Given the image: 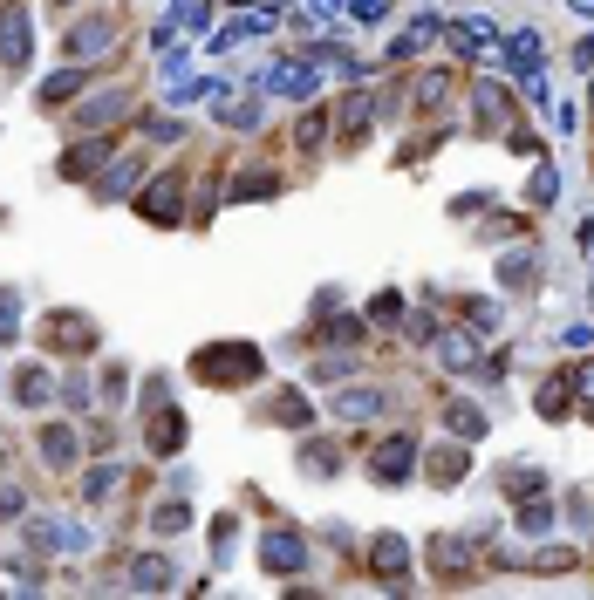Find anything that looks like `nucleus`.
Segmentation results:
<instances>
[{"mask_svg": "<svg viewBox=\"0 0 594 600\" xmlns=\"http://www.w3.org/2000/svg\"><path fill=\"white\" fill-rule=\"evenodd\" d=\"M533 410L547 416V423H567V416H574V382H567V375L540 382V389H533Z\"/></svg>", "mask_w": 594, "mask_h": 600, "instance_id": "nucleus-27", "label": "nucleus"}, {"mask_svg": "<svg viewBox=\"0 0 594 600\" xmlns=\"http://www.w3.org/2000/svg\"><path fill=\"white\" fill-rule=\"evenodd\" d=\"M588 110H594V96H588Z\"/></svg>", "mask_w": 594, "mask_h": 600, "instance_id": "nucleus-59", "label": "nucleus"}, {"mask_svg": "<svg viewBox=\"0 0 594 600\" xmlns=\"http://www.w3.org/2000/svg\"><path fill=\"white\" fill-rule=\"evenodd\" d=\"M567 382H574L581 396H594V362H581V369H567Z\"/></svg>", "mask_w": 594, "mask_h": 600, "instance_id": "nucleus-53", "label": "nucleus"}, {"mask_svg": "<svg viewBox=\"0 0 594 600\" xmlns=\"http://www.w3.org/2000/svg\"><path fill=\"white\" fill-rule=\"evenodd\" d=\"M499 491L506 498H547V471H533V464H499Z\"/></svg>", "mask_w": 594, "mask_h": 600, "instance_id": "nucleus-28", "label": "nucleus"}, {"mask_svg": "<svg viewBox=\"0 0 594 600\" xmlns=\"http://www.w3.org/2000/svg\"><path fill=\"white\" fill-rule=\"evenodd\" d=\"M554 198H560V171L540 157V164H533V178H526V205L540 212V205H554Z\"/></svg>", "mask_w": 594, "mask_h": 600, "instance_id": "nucleus-32", "label": "nucleus"}, {"mask_svg": "<svg viewBox=\"0 0 594 600\" xmlns=\"http://www.w3.org/2000/svg\"><path fill=\"white\" fill-rule=\"evenodd\" d=\"M48 7H76V0H48Z\"/></svg>", "mask_w": 594, "mask_h": 600, "instance_id": "nucleus-57", "label": "nucleus"}, {"mask_svg": "<svg viewBox=\"0 0 594 600\" xmlns=\"http://www.w3.org/2000/svg\"><path fill=\"white\" fill-rule=\"evenodd\" d=\"M444 96H451V75H444V69H431L424 82H417V110H437Z\"/></svg>", "mask_w": 594, "mask_h": 600, "instance_id": "nucleus-41", "label": "nucleus"}, {"mask_svg": "<svg viewBox=\"0 0 594 600\" xmlns=\"http://www.w3.org/2000/svg\"><path fill=\"white\" fill-rule=\"evenodd\" d=\"M349 369H356V355H321V362H315V382H342Z\"/></svg>", "mask_w": 594, "mask_h": 600, "instance_id": "nucleus-47", "label": "nucleus"}, {"mask_svg": "<svg viewBox=\"0 0 594 600\" xmlns=\"http://www.w3.org/2000/svg\"><path fill=\"white\" fill-rule=\"evenodd\" d=\"M294 471H301V478H335V471H342V450L321 444V437H308V444L294 450Z\"/></svg>", "mask_w": 594, "mask_h": 600, "instance_id": "nucleus-26", "label": "nucleus"}, {"mask_svg": "<svg viewBox=\"0 0 594 600\" xmlns=\"http://www.w3.org/2000/svg\"><path fill=\"white\" fill-rule=\"evenodd\" d=\"M14 335H21V294H14V287H0V348H7Z\"/></svg>", "mask_w": 594, "mask_h": 600, "instance_id": "nucleus-40", "label": "nucleus"}, {"mask_svg": "<svg viewBox=\"0 0 594 600\" xmlns=\"http://www.w3.org/2000/svg\"><path fill=\"white\" fill-rule=\"evenodd\" d=\"M185 525H192V505H185V498H164V505H151V532H158V539H178Z\"/></svg>", "mask_w": 594, "mask_h": 600, "instance_id": "nucleus-31", "label": "nucleus"}, {"mask_svg": "<svg viewBox=\"0 0 594 600\" xmlns=\"http://www.w3.org/2000/svg\"><path fill=\"white\" fill-rule=\"evenodd\" d=\"M533 273H540V246H519V253H506V260H499V280H506L513 294H526V287H533Z\"/></svg>", "mask_w": 594, "mask_h": 600, "instance_id": "nucleus-29", "label": "nucleus"}, {"mask_svg": "<svg viewBox=\"0 0 594 600\" xmlns=\"http://www.w3.org/2000/svg\"><path fill=\"white\" fill-rule=\"evenodd\" d=\"M41 348L62 355V362H82V355L103 348V328H96V314H82V307H48V314H41Z\"/></svg>", "mask_w": 594, "mask_h": 600, "instance_id": "nucleus-3", "label": "nucleus"}, {"mask_svg": "<svg viewBox=\"0 0 594 600\" xmlns=\"http://www.w3.org/2000/svg\"><path fill=\"white\" fill-rule=\"evenodd\" d=\"M540 55H547L540 28H519V35L506 41V55H499V69H506V75H540Z\"/></svg>", "mask_w": 594, "mask_h": 600, "instance_id": "nucleus-25", "label": "nucleus"}, {"mask_svg": "<svg viewBox=\"0 0 594 600\" xmlns=\"http://www.w3.org/2000/svg\"><path fill=\"white\" fill-rule=\"evenodd\" d=\"M219 198H226V205H260V198H280V171H274V164H239Z\"/></svg>", "mask_w": 594, "mask_h": 600, "instance_id": "nucleus-15", "label": "nucleus"}, {"mask_svg": "<svg viewBox=\"0 0 594 600\" xmlns=\"http://www.w3.org/2000/svg\"><path fill=\"white\" fill-rule=\"evenodd\" d=\"M519 232H526L519 212H492V219H485V239H519Z\"/></svg>", "mask_w": 594, "mask_h": 600, "instance_id": "nucleus-46", "label": "nucleus"}, {"mask_svg": "<svg viewBox=\"0 0 594 600\" xmlns=\"http://www.w3.org/2000/svg\"><path fill=\"white\" fill-rule=\"evenodd\" d=\"M185 444H192V423H185V410H178V403H158V410H144V450H151L158 464L185 457Z\"/></svg>", "mask_w": 594, "mask_h": 600, "instance_id": "nucleus-7", "label": "nucleus"}, {"mask_svg": "<svg viewBox=\"0 0 594 600\" xmlns=\"http://www.w3.org/2000/svg\"><path fill=\"white\" fill-rule=\"evenodd\" d=\"M362 321H369V328H396V321H403V294L383 287V294L369 300V314H362Z\"/></svg>", "mask_w": 594, "mask_h": 600, "instance_id": "nucleus-37", "label": "nucleus"}, {"mask_svg": "<svg viewBox=\"0 0 594 600\" xmlns=\"http://www.w3.org/2000/svg\"><path fill=\"white\" fill-rule=\"evenodd\" d=\"M424 560H431V573L444 580V587H458V580H472V573H478V560H472V539H451V532L424 546Z\"/></svg>", "mask_w": 594, "mask_h": 600, "instance_id": "nucleus-14", "label": "nucleus"}, {"mask_svg": "<svg viewBox=\"0 0 594 600\" xmlns=\"http://www.w3.org/2000/svg\"><path fill=\"white\" fill-rule=\"evenodd\" d=\"M519 532H526V539H547V532H554V505H540V498H519Z\"/></svg>", "mask_w": 594, "mask_h": 600, "instance_id": "nucleus-36", "label": "nucleus"}, {"mask_svg": "<svg viewBox=\"0 0 594 600\" xmlns=\"http://www.w3.org/2000/svg\"><path fill=\"white\" fill-rule=\"evenodd\" d=\"M130 587H137V594H164V587H178L171 553H137V560H130Z\"/></svg>", "mask_w": 594, "mask_h": 600, "instance_id": "nucleus-22", "label": "nucleus"}, {"mask_svg": "<svg viewBox=\"0 0 594 600\" xmlns=\"http://www.w3.org/2000/svg\"><path fill=\"white\" fill-rule=\"evenodd\" d=\"M437 423H444L451 437H465V444H478V437L492 430V416L478 410V403H465V396H444V403H437Z\"/></svg>", "mask_w": 594, "mask_h": 600, "instance_id": "nucleus-19", "label": "nucleus"}, {"mask_svg": "<svg viewBox=\"0 0 594 600\" xmlns=\"http://www.w3.org/2000/svg\"><path fill=\"white\" fill-rule=\"evenodd\" d=\"M588 307H594V273H588Z\"/></svg>", "mask_w": 594, "mask_h": 600, "instance_id": "nucleus-56", "label": "nucleus"}, {"mask_svg": "<svg viewBox=\"0 0 594 600\" xmlns=\"http://www.w3.org/2000/svg\"><path fill=\"white\" fill-rule=\"evenodd\" d=\"M7 396H14L21 410H48V396H55V375H48V362H21Z\"/></svg>", "mask_w": 594, "mask_h": 600, "instance_id": "nucleus-20", "label": "nucleus"}, {"mask_svg": "<svg viewBox=\"0 0 594 600\" xmlns=\"http://www.w3.org/2000/svg\"><path fill=\"white\" fill-rule=\"evenodd\" d=\"M123 116H130V89H89L69 103V130L76 137H96V130H117Z\"/></svg>", "mask_w": 594, "mask_h": 600, "instance_id": "nucleus-6", "label": "nucleus"}, {"mask_svg": "<svg viewBox=\"0 0 594 600\" xmlns=\"http://www.w3.org/2000/svg\"><path fill=\"white\" fill-rule=\"evenodd\" d=\"M62 48H69V62H82V69H89L96 55H110V48H117V14L103 7V14H89V21H76V28L62 35Z\"/></svg>", "mask_w": 594, "mask_h": 600, "instance_id": "nucleus-11", "label": "nucleus"}, {"mask_svg": "<svg viewBox=\"0 0 594 600\" xmlns=\"http://www.w3.org/2000/svg\"><path fill=\"white\" fill-rule=\"evenodd\" d=\"M82 82H89V69H82V62H76V69H62V75H48V82L35 89V110H48V116L69 110V103L82 96Z\"/></svg>", "mask_w": 594, "mask_h": 600, "instance_id": "nucleus-24", "label": "nucleus"}, {"mask_svg": "<svg viewBox=\"0 0 594 600\" xmlns=\"http://www.w3.org/2000/svg\"><path fill=\"white\" fill-rule=\"evenodd\" d=\"M0 464H7V444H0Z\"/></svg>", "mask_w": 594, "mask_h": 600, "instance_id": "nucleus-58", "label": "nucleus"}, {"mask_svg": "<svg viewBox=\"0 0 594 600\" xmlns=\"http://www.w3.org/2000/svg\"><path fill=\"white\" fill-rule=\"evenodd\" d=\"M472 116L485 123V130H506L519 110H513V96H506L499 82H472Z\"/></svg>", "mask_w": 594, "mask_h": 600, "instance_id": "nucleus-23", "label": "nucleus"}, {"mask_svg": "<svg viewBox=\"0 0 594 600\" xmlns=\"http://www.w3.org/2000/svg\"><path fill=\"white\" fill-rule=\"evenodd\" d=\"M103 164H110V137L96 130V137H82L76 150H62V164H55V178H62V185H89V178H96Z\"/></svg>", "mask_w": 594, "mask_h": 600, "instance_id": "nucleus-16", "label": "nucleus"}, {"mask_svg": "<svg viewBox=\"0 0 594 600\" xmlns=\"http://www.w3.org/2000/svg\"><path fill=\"white\" fill-rule=\"evenodd\" d=\"M369 478H376V485H410V478H417V437H410V430H390L383 444L369 450Z\"/></svg>", "mask_w": 594, "mask_h": 600, "instance_id": "nucleus-8", "label": "nucleus"}, {"mask_svg": "<svg viewBox=\"0 0 594 600\" xmlns=\"http://www.w3.org/2000/svg\"><path fill=\"white\" fill-rule=\"evenodd\" d=\"M123 485V471L117 464H89V471H82V505H89V512H96V505H110V491Z\"/></svg>", "mask_w": 594, "mask_h": 600, "instance_id": "nucleus-30", "label": "nucleus"}, {"mask_svg": "<svg viewBox=\"0 0 594 600\" xmlns=\"http://www.w3.org/2000/svg\"><path fill=\"white\" fill-rule=\"evenodd\" d=\"M185 191H192V171H151V178L137 185L130 205H137V219H144V225H164V232H171V225H192Z\"/></svg>", "mask_w": 594, "mask_h": 600, "instance_id": "nucleus-2", "label": "nucleus"}, {"mask_svg": "<svg viewBox=\"0 0 594 600\" xmlns=\"http://www.w3.org/2000/svg\"><path fill=\"white\" fill-rule=\"evenodd\" d=\"M424 478H431V485H465V478H472V450H465V437H458V444H431L424 450Z\"/></svg>", "mask_w": 594, "mask_h": 600, "instance_id": "nucleus-17", "label": "nucleus"}, {"mask_svg": "<svg viewBox=\"0 0 594 600\" xmlns=\"http://www.w3.org/2000/svg\"><path fill=\"white\" fill-rule=\"evenodd\" d=\"M267 423H280V430H308L315 423V403H308V389H280V396H267Z\"/></svg>", "mask_w": 594, "mask_h": 600, "instance_id": "nucleus-21", "label": "nucleus"}, {"mask_svg": "<svg viewBox=\"0 0 594 600\" xmlns=\"http://www.w3.org/2000/svg\"><path fill=\"white\" fill-rule=\"evenodd\" d=\"M144 137H151V144H178L185 123H178V116H144Z\"/></svg>", "mask_w": 594, "mask_h": 600, "instance_id": "nucleus-44", "label": "nucleus"}, {"mask_svg": "<svg viewBox=\"0 0 594 600\" xmlns=\"http://www.w3.org/2000/svg\"><path fill=\"white\" fill-rule=\"evenodd\" d=\"M62 403H69V410H89V403H96V382H89V375H82V369H69V375H62Z\"/></svg>", "mask_w": 594, "mask_h": 600, "instance_id": "nucleus-38", "label": "nucleus"}, {"mask_svg": "<svg viewBox=\"0 0 594 600\" xmlns=\"http://www.w3.org/2000/svg\"><path fill=\"white\" fill-rule=\"evenodd\" d=\"M574 14H581V21H594V0H574Z\"/></svg>", "mask_w": 594, "mask_h": 600, "instance_id": "nucleus-55", "label": "nucleus"}, {"mask_svg": "<svg viewBox=\"0 0 594 600\" xmlns=\"http://www.w3.org/2000/svg\"><path fill=\"white\" fill-rule=\"evenodd\" d=\"M560 341H567V348L581 355V348H594V328H588V321H574V328H560Z\"/></svg>", "mask_w": 594, "mask_h": 600, "instance_id": "nucleus-52", "label": "nucleus"}, {"mask_svg": "<svg viewBox=\"0 0 594 600\" xmlns=\"http://www.w3.org/2000/svg\"><path fill=\"white\" fill-rule=\"evenodd\" d=\"M192 375L205 389H260V375H267V355H260V341H205L192 355Z\"/></svg>", "mask_w": 594, "mask_h": 600, "instance_id": "nucleus-1", "label": "nucleus"}, {"mask_svg": "<svg viewBox=\"0 0 594 600\" xmlns=\"http://www.w3.org/2000/svg\"><path fill=\"white\" fill-rule=\"evenodd\" d=\"M362 335H369V321H362V314H335V321L321 328V341H328V348H356Z\"/></svg>", "mask_w": 594, "mask_h": 600, "instance_id": "nucleus-34", "label": "nucleus"}, {"mask_svg": "<svg viewBox=\"0 0 594 600\" xmlns=\"http://www.w3.org/2000/svg\"><path fill=\"white\" fill-rule=\"evenodd\" d=\"M485 205H492L485 191H465V198H451V219H472V212H485Z\"/></svg>", "mask_w": 594, "mask_h": 600, "instance_id": "nucleus-50", "label": "nucleus"}, {"mask_svg": "<svg viewBox=\"0 0 594 600\" xmlns=\"http://www.w3.org/2000/svg\"><path fill=\"white\" fill-rule=\"evenodd\" d=\"M28 512V491L21 485H0V519H21Z\"/></svg>", "mask_w": 594, "mask_h": 600, "instance_id": "nucleus-48", "label": "nucleus"}, {"mask_svg": "<svg viewBox=\"0 0 594 600\" xmlns=\"http://www.w3.org/2000/svg\"><path fill=\"white\" fill-rule=\"evenodd\" d=\"M96 389H103V403H123V396H130V369H123V362H110Z\"/></svg>", "mask_w": 594, "mask_h": 600, "instance_id": "nucleus-43", "label": "nucleus"}, {"mask_svg": "<svg viewBox=\"0 0 594 600\" xmlns=\"http://www.w3.org/2000/svg\"><path fill=\"white\" fill-rule=\"evenodd\" d=\"M458 307H465V321H472L478 335H499V321H506V314H499V300H485V294H465Z\"/></svg>", "mask_w": 594, "mask_h": 600, "instance_id": "nucleus-33", "label": "nucleus"}, {"mask_svg": "<svg viewBox=\"0 0 594 600\" xmlns=\"http://www.w3.org/2000/svg\"><path fill=\"white\" fill-rule=\"evenodd\" d=\"M158 403H171V375H144V410H158Z\"/></svg>", "mask_w": 594, "mask_h": 600, "instance_id": "nucleus-49", "label": "nucleus"}, {"mask_svg": "<svg viewBox=\"0 0 594 600\" xmlns=\"http://www.w3.org/2000/svg\"><path fill=\"white\" fill-rule=\"evenodd\" d=\"M369 566H376V580H383V587H403L410 539H403V532H376V539H369Z\"/></svg>", "mask_w": 594, "mask_h": 600, "instance_id": "nucleus-18", "label": "nucleus"}, {"mask_svg": "<svg viewBox=\"0 0 594 600\" xmlns=\"http://www.w3.org/2000/svg\"><path fill=\"white\" fill-rule=\"evenodd\" d=\"M260 566H267L274 580H294V573L308 566V539H301L294 525H267V532H260Z\"/></svg>", "mask_w": 594, "mask_h": 600, "instance_id": "nucleus-9", "label": "nucleus"}, {"mask_svg": "<svg viewBox=\"0 0 594 600\" xmlns=\"http://www.w3.org/2000/svg\"><path fill=\"white\" fill-rule=\"evenodd\" d=\"M383 410H390V389H376V382H349V389L328 396V416L335 423H376Z\"/></svg>", "mask_w": 594, "mask_h": 600, "instance_id": "nucleus-12", "label": "nucleus"}, {"mask_svg": "<svg viewBox=\"0 0 594 600\" xmlns=\"http://www.w3.org/2000/svg\"><path fill=\"white\" fill-rule=\"evenodd\" d=\"M328 123H335V116H328V110H308V116H301V123H294V144H301V150H308V157H315V150L328 144Z\"/></svg>", "mask_w": 594, "mask_h": 600, "instance_id": "nucleus-35", "label": "nucleus"}, {"mask_svg": "<svg viewBox=\"0 0 594 600\" xmlns=\"http://www.w3.org/2000/svg\"><path fill=\"white\" fill-rule=\"evenodd\" d=\"M424 348L437 355V369L451 375H499V362H485V348H478V328H437Z\"/></svg>", "mask_w": 594, "mask_h": 600, "instance_id": "nucleus-4", "label": "nucleus"}, {"mask_svg": "<svg viewBox=\"0 0 594 600\" xmlns=\"http://www.w3.org/2000/svg\"><path fill=\"white\" fill-rule=\"evenodd\" d=\"M205 21H212V7H205V0H178V7H171V28H185V35H198Z\"/></svg>", "mask_w": 594, "mask_h": 600, "instance_id": "nucleus-39", "label": "nucleus"}, {"mask_svg": "<svg viewBox=\"0 0 594 600\" xmlns=\"http://www.w3.org/2000/svg\"><path fill=\"white\" fill-rule=\"evenodd\" d=\"M233 539H239V519H233V512H219V519H212V560H226Z\"/></svg>", "mask_w": 594, "mask_h": 600, "instance_id": "nucleus-45", "label": "nucleus"}, {"mask_svg": "<svg viewBox=\"0 0 594 600\" xmlns=\"http://www.w3.org/2000/svg\"><path fill=\"white\" fill-rule=\"evenodd\" d=\"M574 69H594V35L581 41V48H574Z\"/></svg>", "mask_w": 594, "mask_h": 600, "instance_id": "nucleus-54", "label": "nucleus"}, {"mask_svg": "<svg viewBox=\"0 0 594 600\" xmlns=\"http://www.w3.org/2000/svg\"><path fill=\"white\" fill-rule=\"evenodd\" d=\"M0 69L7 75L35 69V21H28L21 0H0Z\"/></svg>", "mask_w": 594, "mask_h": 600, "instance_id": "nucleus-5", "label": "nucleus"}, {"mask_svg": "<svg viewBox=\"0 0 594 600\" xmlns=\"http://www.w3.org/2000/svg\"><path fill=\"white\" fill-rule=\"evenodd\" d=\"M144 178H151V164H144V157H110V164H103V171L89 178V198H96V205L137 198V185H144Z\"/></svg>", "mask_w": 594, "mask_h": 600, "instance_id": "nucleus-10", "label": "nucleus"}, {"mask_svg": "<svg viewBox=\"0 0 594 600\" xmlns=\"http://www.w3.org/2000/svg\"><path fill=\"white\" fill-rule=\"evenodd\" d=\"M260 123H267L260 96H246V103H233V110H226V130H260Z\"/></svg>", "mask_w": 594, "mask_h": 600, "instance_id": "nucleus-42", "label": "nucleus"}, {"mask_svg": "<svg viewBox=\"0 0 594 600\" xmlns=\"http://www.w3.org/2000/svg\"><path fill=\"white\" fill-rule=\"evenodd\" d=\"M35 457L55 471V478H69L82 464V437H76V423H41L35 430Z\"/></svg>", "mask_w": 594, "mask_h": 600, "instance_id": "nucleus-13", "label": "nucleus"}, {"mask_svg": "<svg viewBox=\"0 0 594 600\" xmlns=\"http://www.w3.org/2000/svg\"><path fill=\"white\" fill-rule=\"evenodd\" d=\"M403 335H410V341H431L437 321H431V314H403Z\"/></svg>", "mask_w": 594, "mask_h": 600, "instance_id": "nucleus-51", "label": "nucleus"}]
</instances>
